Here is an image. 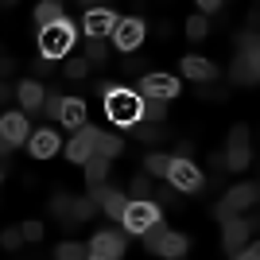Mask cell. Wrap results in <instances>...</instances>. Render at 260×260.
<instances>
[{
    "label": "cell",
    "mask_w": 260,
    "mask_h": 260,
    "mask_svg": "<svg viewBox=\"0 0 260 260\" xmlns=\"http://www.w3.org/2000/svg\"><path fill=\"white\" fill-rule=\"evenodd\" d=\"M89 252H93V256L120 260V256H124V233H117V229H101V233H93V241H89Z\"/></svg>",
    "instance_id": "13"
},
{
    "label": "cell",
    "mask_w": 260,
    "mask_h": 260,
    "mask_svg": "<svg viewBox=\"0 0 260 260\" xmlns=\"http://www.w3.org/2000/svg\"><path fill=\"white\" fill-rule=\"evenodd\" d=\"M93 214H98V206H93L89 198H70V202H66V210H62V221L74 229L78 221H89Z\"/></svg>",
    "instance_id": "21"
},
{
    "label": "cell",
    "mask_w": 260,
    "mask_h": 260,
    "mask_svg": "<svg viewBox=\"0 0 260 260\" xmlns=\"http://www.w3.org/2000/svg\"><path fill=\"white\" fill-rule=\"evenodd\" d=\"M128 194H132V202H152V179H148V175H136L132 186H128Z\"/></svg>",
    "instance_id": "26"
},
{
    "label": "cell",
    "mask_w": 260,
    "mask_h": 260,
    "mask_svg": "<svg viewBox=\"0 0 260 260\" xmlns=\"http://www.w3.org/2000/svg\"><path fill=\"white\" fill-rule=\"evenodd\" d=\"M86 74H89L86 58H70V62H66V78H70V82H86Z\"/></svg>",
    "instance_id": "30"
},
{
    "label": "cell",
    "mask_w": 260,
    "mask_h": 260,
    "mask_svg": "<svg viewBox=\"0 0 260 260\" xmlns=\"http://www.w3.org/2000/svg\"><path fill=\"white\" fill-rule=\"evenodd\" d=\"M8 98H12V86L4 82V78H0V101H8Z\"/></svg>",
    "instance_id": "42"
},
{
    "label": "cell",
    "mask_w": 260,
    "mask_h": 260,
    "mask_svg": "<svg viewBox=\"0 0 260 260\" xmlns=\"http://www.w3.org/2000/svg\"><path fill=\"white\" fill-rule=\"evenodd\" d=\"M140 117H148V120H155V124H163V120H167V101H152V98H144Z\"/></svg>",
    "instance_id": "28"
},
{
    "label": "cell",
    "mask_w": 260,
    "mask_h": 260,
    "mask_svg": "<svg viewBox=\"0 0 260 260\" xmlns=\"http://www.w3.org/2000/svg\"><path fill=\"white\" fill-rule=\"evenodd\" d=\"M58 124L66 128H86V101L82 98H62V109H58Z\"/></svg>",
    "instance_id": "18"
},
{
    "label": "cell",
    "mask_w": 260,
    "mask_h": 260,
    "mask_svg": "<svg viewBox=\"0 0 260 260\" xmlns=\"http://www.w3.org/2000/svg\"><path fill=\"white\" fill-rule=\"evenodd\" d=\"M12 152V148H8V144H4V140H0V159H4V155H8Z\"/></svg>",
    "instance_id": "43"
},
{
    "label": "cell",
    "mask_w": 260,
    "mask_h": 260,
    "mask_svg": "<svg viewBox=\"0 0 260 260\" xmlns=\"http://www.w3.org/2000/svg\"><path fill=\"white\" fill-rule=\"evenodd\" d=\"M144 167H148V171H152L155 179H167V167H171V155H163V152H148Z\"/></svg>",
    "instance_id": "27"
},
{
    "label": "cell",
    "mask_w": 260,
    "mask_h": 260,
    "mask_svg": "<svg viewBox=\"0 0 260 260\" xmlns=\"http://www.w3.org/2000/svg\"><path fill=\"white\" fill-rule=\"evenodd\" d=\"M35 23H39V27H51V23H62V4H54V0H43V4L35 8Z\"/></svg>",
    "instance_id": "22"
},
{
    "label": "cell",
    "mask_w": 260,
    "mask_h": 260,
    "mask_svg": "<svg viewBox=\"0 0 260 260\" xmlns=\"http://www.w3.org/2000/svg\"><path fill=\"white\" fill-rule=\"evenodd\" d=\"M237 260H260V245H256V241H249V245L237 252Z\"/></svg>",
    "instance_id": "36"
},
{
    "label": "cell",
    "mask_w": 260,
    "mask_h": 260,
    "mask_svg": "<svg viewBox=\"0 0 260 260\" xmlns=\"http://www.w3.org/2000/svg\"><path fill=\"white\" fill-rule=\"evenodd\" d=\"M74 47V23L62 20V23H51V27H39V51H43V62L51 58H66Z\"/></svg>",
    "instance_id": "4"
},
{
    "label": "cell",
    "mask_w": 260,
    "mask_h": 260,
    "mask_svg": "<svg viewBox=\"0 0 260 260\" xmlns=\"http://www.w3.org/2000/svg\"><path fill=\"white\" fill-rule=\"evenodd\" d=\"M58 109H62V98H58V93H47V98H43V109H39V113H47L51 120H58Z\"/></svg>",
    "instance_id": "31"
},
{
    "label": "cell",
    "mask_w": 260,
    "mask_h": 260,
    "mask_svg": "<svg viewBox=\"0 0 260 260\" xmlns=\"http://www.w3.org/2000/svg\"><path fill=\"white\" fill-rule=\"evenodd\" d=\"M12 70H16V62H12V58H0V78L12 74Z\"/></svg>",
    "instance_id": "40"
},
{
    "label": "cell",
    "mask_w": 260,
    "mask_h": 260,
    "mask_svg": "<svg viewBox=\"0 0 260 260\" xmlns=\"http://www.w3.org/2000/svg\"><path fill=\"white\" fill-rule=\"evenodd\" d=\"M16 98H20V105L27 109V113H23V117H31V113H39V109H43V86H39V82H20V89H16Z\"/></svg>",
    "instance_id": "20"
},
{
    "label": "cell",
    "mask_w": 260,
    "mask_h": 260,
    "mask_svg": "<svg viewBox=\"0 0 260 260\" xmlns=\"http://www.w3.org/2000/svg\"><path fill=\"white\" fill-rule=\"evenodd\" d=\"M27 148H31L35 159H51L54 152H58V136H54V128H39L27 136Z\"/></svg>",
    "instance_id": "19"
},
{
    "label": "cell",
    "mask_w": 260,
    "mask_h": 260,
    "mask_svg": "<svg viewBox=\"0 0 260 260\" xmlns=\"http://www.w3.org/2000/svg\"><path fill=\"white\" fill-rule=\"evenodd\" d=\"M241 43V51H237V58H233V66H229V82L233 86H256V31H249V35H241L237 39Z\"/></svg>",
    "instance_id": "3"
},
{
    "label": "cell",
    "mask_w": 260,
    "mask_h": 260,
    "mask_svg": "<svg viewBox=\"0 0 260 260\" xmlns=\"http://www.w3.org/2000/svg\"><path fill=\"white\" fill-rule=\"evenodd\" d=\"M0 140L8 144V148L27 144V117H23V113H4V117H0Z\"/></svg>",
    "instance_id": "16"
},
{
    "label": "cell",
    "mask_w": 260,
    "mask_h": 260,
    "mask_svg": "<svg viewBox=\"0 0 260 260\" xmlns=\"http://www.w3.org/2000/svg\"><path fill=\"white\" fill-rule=\"evenodd\" d=\"M89 58H93V62H105V58H109V51H105L101 43H89ZM89 58H86V62H89Z\"/></svg>",
    "instance_id": "38"
},
{
    "label": "cell",
    "mask_w": 260,
    "mask_h": 260,
    "mask_svg": "<svg viewBox=\"0 0 260 260\" xmlns=\"http://www.w3.org/2000/svg\"><path fill=\"white\" fill-rule=\"evenodd\" d=\"M175 93H179V78H171V74H144L140 78V98L171 101Z\"/></svg>",
    "instance_id": "10"
},
{
    "label": "cell",
    "mask_w": 260,
    "mask_h": 260,
    "mask_svg": "<svg viewBox=\"0 0 260 260\" xmlns=\"http://www.w3.org/2000/svg\"><path fill=\"white\" fill-rule=\"evenodd\" d=\"M124 70H128V74H140L144 62H140V58H128V62H124Z\"/></svg>",
    "instance_id": "39"
},
{
    "label": "cell",
    "mask_w": 260,
    "mask_h": 260,
    "mask_svg": "<svg viewBox=\"0 0 260 260\" xmlns=\"http://www.w3.org/2000/svg\"><path fill=\"white\" fill-rule=\"evenodd\" d=\"M20 237L23 241H39V237H43V221H27V225L20 229Z\"/></svg>",
    "instance_id": "34"
},
{
    "label": "cell",
    "mask_w": 260,
    "mask_h": 260,
    "mask_svg": "<svg viewBox=\"0 0 260 260\" xmlns=\"http://www.w3.org/2000/svg\"><path fill=\"white\" fill-rule=\"evenodd\" d=\"M190 152H194V140H175V155L171 159H190Z\"/></svg>",
    "instance_id": "35"
},
{
    "label": "cell",
    "mask_w": 260,
    "mask_h": 260,
    "mask_svg": "<svg viewBox=\"0 0 260 260\" xmlns=\"http://www.w3.org/2000/svg\"><path fill=\"white\" fill-rule=\"evenodd\" d=\"M252 229H256V221H245V217H229V221H225V233H221V245H225V252H233V256H237V252L249 245Z\"/></svg>",
    "instance_id": "12"
},
{
    "label": "cell",
    "mask_w": 260,
    "mask_h": 260,
    "mask_svg": "<svg viewBox=\"0 0 260 260\" xmlns=\"http://www.w3.org/2000/svg\"><path fill=\"white\" fill-rule=\"evenodd\" d=\"M183 74L190 78V82H198V86H210L217 78V66L210 62V58H198V54H186L183 58Z\"/></svg>",
    "instance_id": "17"
},
{
    "label": "cell",
    "mask_w": 260,
    "mask_h": 260,
    "mask_svg": "<svg viewBox=\"0 0 260 260\" xmlns=\"http://www.w3.org/2000/svg\"><path fill=\"white\" fill-rule=\"evenodd\" d=\"M155 221H159V206H155V202H128V206H124V217H120V225L128 229V233H140V237Z\"/></svg>",
    "instance_id": "7"
},
{
    "label": "cell",
    "mask_w": 260,
    "mask_h": 260,
    "mask_svg": "<svg viewBox=\"0 0 260 260\" xmlns=\"http://www.w3.org/2000/svg\"><path fill=\"white\" fill-rule=\"evenodd\" d=\"M0 183H4V171H0Z\"/></svg>",
    "instance_id": "45"
},
{
    "label": "cell",
    "mask_w": 260,
    "mask_h": 260,
    "mask_svg": "<svg viewBox=\"0 0 260 260\" xmlns=\"http://www.w3.org/2000/svg\"><path fill=\"white\" fill-rule=\"evenodd\" d=\"M210 171H214V175H225V155H221V152H210Z\"/></svg>",
    "instance_id": "37"
},
{
    "label": "cell",
    "mask_w": 260,
    "mask_h": 260,
    "mask_svg": "<svg viewBox=\"0 0 260 260\" xmlns=\"http://www.w3.org/2000/svg\"><path fill=\"white\" fill-rule=\"evenodd\" d=\"M167 179H171V190H175V194H179V190H198V186H202V171H198L190 159H171Z\"/></svg>",
    "instance_id": "9"
},
{
    "label": "cell",
    "mask_w": 260,
    "mask_h": 260,
    "mask_svg": "<svg viewBox=\"0 0 260 260\" xmlns=\"http://www.w3.org/2000/svg\"><path fill=\"white\" fill-rule=\"evenodd\" d=\"M98 136H101L98 128H78L74 140L66 144V159H70V163H86L89 155L98 152Z\"/></svg>",
    "instance_id": "14"
},
{
    "label": "cell",
    "mask_w": 260,
    "mask_h": 260,
    "mask_svg": "<svg viewBox=\"0 0 260 260\" xmlns=\"http://www.w3.org/2000/svg\"><path fill=\"white\" fill-rule=\"evenodd\" d=\"M155 206H179V194H175V190H171V186H163V190H159V194H155Z\"/></svg>",
    "instance_id": "33"
},
{
    "label": "cell",
    "mask_w": 260,
    "mask_h": 260,
    "mask_svg": "<svg viewBox=\"0 0 260 260\" xmlns=\"http://www.w3.org/2000/svg\"><path fill=\"white\" fill-rule=\"evenodd\" d=\"M221 155H225V171H245V167H249L252 148H249V128H245V124H233V128H229V148Z\"/></svg>",
    "instance_id": "6"
},
{
    "label": "cell",
    "mask_w": 260,
    "mask_h": 260,
    "mask_svg": "<svg viewBox=\"0 0 260 260\" xmlns=\"http://www.w3.org/2000/svg\"><path fill=\"white\" fill-rule=\"evenodd\" d=\"M198 8H202V12H221V4H217V0H202Z\"/></svg>",
    "instance_id": "41"
},
{
    "label": "cell",
    "mask_w": 260,
    "mask_h": 260,
    "mask_svg": "<svg viewBox=\"0 0 260 260\" xmlns=\"http://www.w3.org/2000/svg\"><path fill=\"white\" fill-rule=\"evenodd\" d=\"M256 183H241V186H229L225 194H221V202L214 206V214L221 217V221H229V217H241L245 210L256 206Z\"/></svg>",
    "instance_id": "5"
},
{
    "label": "cell",
    "mask_w": 260,
    "mask_h": 260,
    "mask_svg": "<svg viewBox=\"0 0 260 260\" xmlns=\"http://www.w3.org/2000/svg\"><path fill=\"white\" fill-rule=\"evenodd\" d=\"M117 27V12L113 8H89L82 20V31L89 35V43H101V35H113Z\"/></svg>",
    "instance_id": "8"
},
{
    "label": "cell",
    "mask_w": 260,
    "mask_h": 260,
    "mask_svg": "<svg viewBox=\"0 0 260 260\" xmlns=\"http://www.w3.org/2000/svg\"><path fill=\"white\" fill-rule=\"evenodd\" d=\"M86 179H89V186H101V183L109 179V159L89 155V159H86Z\"/></svg>",
    "instance_id": "23"
},
{
    "label": "cell",
    "mask_w": 260,
    "mask_h": 260,
    "mask_svg": "<svg viewBox=\"0 0 260 260\" xmlns=\"http://www.w3.org/2000/svg\"><path fill=\"white\" fill-rule=\"evenodd\" d=\"M89 202H93V206L98 210H105L109 217H124V206H128V198L120 194V190H113V186L109 183H101V186H93V190H89Z\"/></svg>",
    "instance_id": "11"
},
{
    "label": "cell",
    "mask_w": 260,
    "mask_h": 260,
    "mask_svg": "<svg viewBox=\"0 0 260 260\" xmlns=\"http://www.w3.org/2000/svg\"><path fill=\"white\" fill-rule=\"evenodd\" d=\"M113 43L120 47V51H136V47L144 43V20H117V27H113Z\"/></svg>",
    "instance_id": "15"
},
{
    "label": "cell",
    "mask_w": 260,
    "mask_h": 260,
    "mask_svg": "<svg viewBox=\"0 0 260 260\" xmlns=\"http://www.w3.org/2000/svg\"><path fill=\"white\" fill-rule=\"evenodd\" d=\"M0 245H4V249H20L23 245V237H20V229H4V233H0Z\"/></svg>",
    "instance_id": "32"
},
{
    "label": "cell",
    "mask_w": 260,
    "mask_h": 260,
    "mask_svg": "<svg viewBox=\"0 0 260 260\" xmlns=\"http://www.w3.org/2000/svg\"><path fill=\"white\" fill-rule=\"evenodd\" d=\"M144 249H148V252H159L163 260H179V256H186L190 241H186L183 233H171L163 221H155V225L144 233Z\"/></svg>",
    "instance_id": "2"
},
{
    "label": "cell",
    "mask_w": 260,
    "mask_h": 260,
    "mask_svg": "<svg viewBox=\"0 0 260 260\" xmlns=\"http://www.w3.org/2000/svg\"><path fill=\"white\" fill-rule=\"evenodd\" d=\"M140 105H144V98L136 93V89H113V86H105V113H109L113 124H120V128L136 124V120H140Z\"/></svg>",
    "instance_id": "1"
},
{
    "label": "cell",
    "mask_w": 260,
    "mask_h": 260,
    "mask_svg": "<svg viewBox=\"0 0 260 260\" xmlns=\"http://www.w3.org/2000/svg\"><path fill=\"white\" fill-rule=\"evenodd\" d=\"M120 148H124V140H120V136H109V132H101V136H98V152H93V155H101V159H113V155H120Z\"/></svg>",
    "instance_id": "24"
},
{
    "label": "cell",
    "mask_w": 260,
    "mask_h": 260,
    "mask_svg": "<svg viewBox=\"0 0 260 260\" xmlns=\"http://www.w3.org/2000/svg\"><path fill=\"white\" fill-rule=\"evenodd\" d=\"M86 245H78V241H62L58 249H54V260H86Z\"/></svg>",
    "instance_id": "25"
},
{
    "label": "cell",
    "mask_w": 260,
    "mask_h": 260,
    "mask_svg": "<svg viewBox=\"0 0 260 260\" xmlns=\"http://www.w3.org/2000/svg\"><path fill=\"white\" fill-rule=\"evenodd\" d=\"M206 31H210V20L206 16H190V20H186V35H190V39H206Z\"/></svg>",
    "instance_id": "29"
},
{
    "label": "cell",
    "mask_w": 260,
    "mask_h": 260,
    "mask_svg": "<svg viewBox=\"0 0 260 260\" xmlns=\"http://www.w3.org/2000/svg\"><path fill=\"white\" fill-rule=\"evenodd\" d=\"M86 260H109V256H93V252H89V256H86Z\"/></svg>",
    "instance_id": "44"
}]
</instances>
